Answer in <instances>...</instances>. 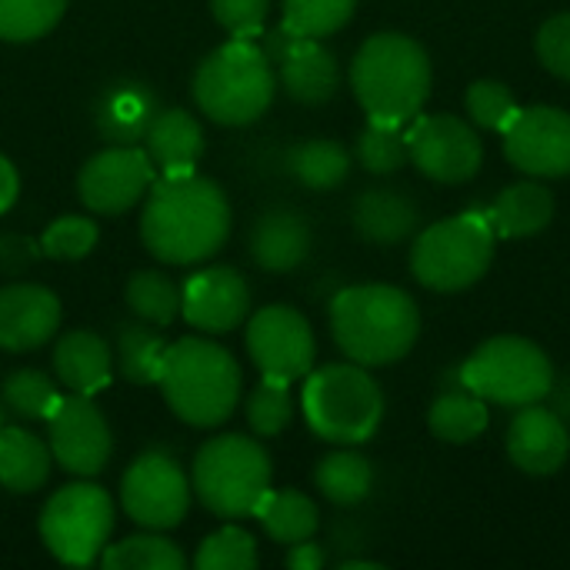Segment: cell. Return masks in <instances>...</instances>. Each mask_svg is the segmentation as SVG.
<instances>
[{
    "instance_id": "31",
    "label": "cell",
    "mask_w": 570,
    "mask_h": 570,
    "mask_svg": "<svg viewBox=\"0 0 570 570\" xmlns=\"http://www.w3.org/2000/svg\"><path fill=\"white\" fill-rule=\"evenodd\" d=\"M314 481L327 501H334L337 508H354V504L367 501V494L374 488V468L367 458H361L354 451H337L317 464Z\"/></svg>"
},
{
    "instance_id": "9",
    "label": "cell",
    "mask_w": 570,
    "mask_h": 570,
    "mask_svg": "<svg viewBox=\"0 0 570 570\" xmlns=\"http://www.w3.org/2000/svg\"><path fill=\"white\" fill-rule=\"evenodd\" d=\"M458 371L468 391L501 407L541 404L554 391V367L528 337H494L481 344Z\"/></svg>"
},
{
    "instance_id": "32",
    "label": "cell",
    "mask_w": 570,
    "mask_h": 570,
    "mask_svg": "<svg viewBox=\"0 0 570 570\" xmlns=\"http://www.w3.org/2000/svg\"><path fill=\"white\" fill-rule=\"evenodd\" d=\"M291 174L311 190H334L351 174V154L337 140H304L287 157Z\"/></svg>"
},
{
    "instance_id": "19",
    "label": "cell",
    "mask_w": 570,
    "mask_h": 570,
    "mask_svg": "<svg viewBox=\"0 0 570 570\" xmlns=\"http://www.w3.org/2000/svg\"><path fill=\"white\" fill-rule=\"evenodd\" d=\"M60 327V301L40 284L0 291V351H33Z\"/></svg>"
},
{
    "instance_id": "21",
    "label": "cell",
    "mask_w": 570,
    "mask_h": 570,
    "mask_svg": "<svg viewBox=\"0 0 570 570\" xmlns=\"http://www.w3.org/2000/svg\"><path fill=\"white\" fill-rule=\"evenodd\" d=\"M53 374L73 394H100L110 384L114 357L100 334L94 331H70L53 347Z\"/></svg>"
},
{
    "instance_id": "44",
    "label": "cell",
    "mask_w": 570,
    "mask_h": 570,
    "mask_svg": "<svg viewBox=\"0 0 570 570\" xmlns=\"http://www.w3.org/2000/svg\"><path fill=\"white\" fill-rule=\"evenodd\" d=\"M538 60L561 80H570V10L541 23Z\"/></svg>"
},
{
    "instance_id": "34",
    "label": "cell",
    "mask_w": 570,
    "mask_h": 570,
    "mask_svg": "<svg viewBox=\"0 0 570 570\" xmlns=\"http://www.w3.org/2000/svg\"><path fill=\"white\" fill-rule=\"evenodd\" d=\"M100 564L107 570H180L187 561L174 541L160 534H134L120 544L104 548Z\"/></svg>"
},
{
    "instance_id": "2",
    "label": "cell",
    "mask_w": 570,
    "mask_h": 570,
    "mask_svg": "<svg viewBox=\"0 0 570 570\" xmlns=\"http://www.w3.org/2000/svg\"><path fill=\"white\" fill-rule=\"evenodd\" d=\"M331 331L337 347L361 367H384L417 344L421 311L407 291L391 284L347 287L331 304Z\"/></svg>"
},
{
    "instance_id": "17",
    "label": "cell",
    "mask_w": 570,
    "mask_h": 570,
    "mask_svg": "<svg viewBox=\"0 0 570 570\" xmlns=\"http://www.w3.org/2000/svg\"><path fill=\"white\" fill-rule=\"evenodd\" d=\"M250 311V287L234 267H207L184 281L180 314L204 334H227L240 327Z\"/></svg>"
},
{
    "instance_id": "7",
    "label": "cell",
    "mask_w": 570,
    "mask_h": 570,
    "mask_svg": "<svg viewBox=\"0 0 570 570\" xmlns=\"http://www.w3.org/2000/svg\"><path fill=\"white\" fill-rule=\"evenodd\" d=\"M271 458L254 438L224 434L207 441L194 458L190 488L217 518H250L271 491Z\"/></svg>"
},
{
    "instance_id": "36",
    "label": "cell",
    "mask_w": 570,
    "mask_h": 570,
    "mask_svg": "<svg viewBox=\"0 0 570 570\" xmlns=\"http://www.w3.org/2000/svg\"><path fill=\"white\" fill-rule=\"evenodd\" d=\"M67 0H0V40L30 43L57 27Z\"/></svg>"
},
{
    "instance_id": "48",
    "label": "cell",
    "mask_w": 570,
    "mask_h": 570,
    "mask_svg": "<svg viewBox=\"0 0 570 570\" xmlns=\"http://www.w3.org/2000/svg\"><path fill=\"white\" fill-rule=\"evenodd\" d=\"M357 568L377 570V568H381V564H377V561H344V570H357Z\"/></svg>"
},
{
    "instance_id": "20",
    "label": "cell",
    "mask_w": 570,
    "mask_h": 570,
    "mask_svg": "<svg viewBox=\"0 0 570 570\" xmlns=\"http://www.w3.org/2000/svg\"><path fill=\"white\" fill-rule=\"evenodd\" d=\"M157 114H160V100L150 83L117 80V83L104 87V94L94 107V124H97V134L110 147H137V144H144Z\"/></svg>"
},
{
    "instance_id": "28",
    "label": "cell",
    "mask_w": 570,
    "mask_h": 570,
    "mask_svg": "<svg viewBox=\"0 0 570 570\" xmlns=\"http://www.w3.org/2000/svg\"><path fill=\"white\" fill-rule=\"evenodd\" d=\"M488 421H491L488 417V401L464 387L461 371H458V384L441 391V397L431 404V414H428L431 434L438 441H448V444L478 441L488 431Z\"/></svg>"
},
{
    "instance_id": "15",
    "label": "cell",
    "mask_w": 570,
    "mask_h": 570,
    "mask_svg": "<svg viewBox=\"0 0 570 570\" xmlns=\"http://www.w3.org/2000/svg\"><path fill=\"white\" fill-rule=\"evenodd\" d=\"M508 160L528 177L570 174V114L561 107H528L501 130Z\"/></svg>"
},
{
    "instance_id": "3",
    "label": "cell",
    "mask_w": 570,
    "mask_h": 570,
    "mask_svg": "<svg viewBox=\"0 0 570 570\" xmlns=\"http://www.w3.org/2000/svg\"><path fill=\"white\" fill-rule=\"evenodd\" d=\"M351 87L377 124H411L431 97V57L404 33H374L351 63Z\"/></svg>"
},
{
    "instance_id": "43",
    "label": "cell",
    "mask_w": 570,
    "mask_h": 570,
    "mask_svg": "<svg viewBox=\"0 0 570 570\" xmlns=\"http://www.w3.org/2000/svg\"><path fill=\"white\" fill-rule=\"evenodd\" d=\"M210 10L224 30H230L237 40H254L264 30L271 0H210Z\"/></svg>"
},
{
    "instance_id": "18",
    "label": "cell",
    "mask_w": 570,
    "mask_h": 570,
    "mask_svg": "<svg viewBox=\"0 0 570 570\" xmlns=\"http://www.w3.org/2000/svg\"><path fill=\"white\" fill-rule=\"evenodd\" d=\"M508 454L524 474H534V478L558 474L570 454L564 417L554 407H541V404L518 407L508 428Z\"/></svg>"
},
{
    "instance_id": "39",
    "label": "cell",
    "mask_w": 570,
    "mask_h": 570,
    "mask_svg": "<svg viewBox=\"0 0 570 570\" xmlns=\"http://www.w3.org/2000/svg\"><path fill=\"white\" fill-rule=\"evenodd\" d=\"M197 570H250L257 568V544L244 528H220L210 534L194 558Z\"/></svg>"
},
{
    "instance_id": "45",
    "label": "cell",
    "mask_w": 570,
    "mask_h": 570,
    "mask_svg": "<svg viewBox=\"0 0 570 570\" xmlns=\"http://www.w3.org/2000/svg\"><path fill=\"white\" fill-rule=\"evenodd\" d=\"M40 244H33L30 237L20 234H0V274H23L27 267L37 264L40 257Z\"/></svg>"
},
{
    "instance_id": "26",
    "label": "cell",
    "mask_w": 570,
    "mask_h": 570,
    "mask_svg": "<svg viewBox=\"0 0 570 570\" xmlns=\"http://www.w3.org/2000/svg\"><path fill=\"white\" fill-rule=\"evenodd\" d=\"M277 67H281V87L287 90V97L297 104H307V107L327 104L337 90V80H341L334 53L317 37H307Z\"/></svg>"
},
{
    "instance_id": "23",
    "label": "cell",
    "mask_w": 570,
    "mask_h": 570,
    "mask_svg": "<svg viewBox=\"0 0 570 570\" xmlns=\"http://www.w3.org/2000/svg\"><path fill=\"white\" fill-rule=\"evenodd\" d=\"M494 237H534L541 234L551 217H554V194L548 187H541L538 180H521L511 184L498 194V200L484 210Z\"/></svg>"
},
{
    "instance_id": "35",
    "label": "cell",
    "mask_w": 570,
    "mask_h": 570,
    "mask_svg": "<svg viewBox=\"0 0 570 570\" xmlns=\"http://www.w3.org/2000/svg\"><path fill=\"white\" fill-rule=\"evenodd\" d=\"M0 401H3V411H10L20 421H47L60 394L43 371L23 367V371H13L0 384Z\"/></svg>"
},
{
    "instance_id": "16",
    "label": "cell",
    "mask_w": 570,
    "mask_h": 570,
    "mask_svg": "<svg viewBox=\"0 0 570 570\" xmlns=\"http://www.w3.org/2000/svg\"><path fill=\"white\" fill-rule=\"evenodd\" d=\"M157 167L140 147H107L90 157L77 177L80 200L94 214H124L147 197Z\"/></svg>"
},
{
    "instance_id": "12",
    "label": "cell",
    "mask_w": 570,
    "mask_h": 570,
    "mask_svg": "<svg viewBox=\"0 0 570 570\" xmlns=\"http://www.w3.org/2000/svg\"><path fill=\"white\" fill-rule=\"evenodd\" d=\"M407 150L414 167L438 184H468L484 160L478 130L454 114L414 117L407 127Z\"/></svg>"
},
{
    "instance_id": "29",
    "label": "cell",
    "mask_w": 570,
    "mask_h": 570,
    "mask_svg": "<svg viewBox=\"0 0 570 570\" xmlns=\"http://www.w3.org/2000/svg\"><path fill=\"white\" fill-rule=\"evenodd\" d=\"M254 518L264 524V531L277 544L311 541L317 524H321L317 504L307 494H301V491H267L264 501L257 504Z\"/></svg>"
},
{
    "instance_id": "42",
    "label": "cell",
    "mask_w": 570,
    "mask_h": 570,
    "mask_svg": "<svg viewBox=\"0 0 570 570\" xmlns=\"http://www.w3.org/2000/svg\"><path fill=\"white\" fill-rule=\"evenodd\" d=\"M97 237H100V230H97V224L90 217H73L70 214V217H57L43 230L40 250L47 257H53V261H80L97 247Z\"/></svg>"
},
{
    "instance_id": "1",
    "label": "cell",
    "mask_w": 570,
    "mask_h": 570,
    "mask_svg": "<svg viewBox=\"0 0 570 570\" xmlns=\"http://www.w3.org/2000/svg\"><path fill=\"white\" fill-rule=\"evenodd\" d=\"M230 234V204L224 190L190 174H160L140 214L144 247L164 264H197L224 247Z\"/></svg>"
},
{
    "instance_id": "22",
    "label": "cell",
    "mask_w": 570,
    "mask_h": 570,
    "mask_svg": "<svg viewBox=\"0 0 570 570\" xmlns=\"http://www.w3.org/2000/svg\"><path fill=\"white\" fill-rule=\"evenodd\" d=\"M311 254V227L297 210H267L250 230V257L257 267L287 274Z\"/></svg>"
},
{
    "instance_id": "8",
    "label": "cell",
    "mask_w": 570,
    "mask_h": 570,
    "mask_svg": "<svg viewBox=\"0 0 570 570\" xmlns=\"http://www.w3.org/2000/svg\"><path fill=\"white\" fill-rule=\"evenodd\" d=\"M494 261V230L481 210H468L421 230L411 250L414 277L441 294L474 287Z\"/></svg>"
},
{
    "instance_id": "13",
    "label": "cell",
    "mask_w": 570,
    "mask_h": 570,
    "mask_svg": "<svg viewBox=\"0 0 570 570\" xmlns=\"http://www.w3.org/2000/svg\"><path fill=\"white\" fill-rule=\"evenodd\" d=\"M314 331L294 307L271 304L247 324V354L264 377L287 384L307 377L314 367Z\"/></svg>"
},
{
    "instance_id": "27",
    "label": "cell",
    "mask_w": 570,
    "mask_h": 570,
    "mask_svg": "<svg viewBox=\"0 0 570 570\" xmlns=\"http://www.w3.org/2000/svg\"><path fill=\"white\" fill-rule=\"evenodd\" d=\"M50 444L23 428H0V488L10 494H33L50 478Z\"/></svg>"
},
{
    "instance_id": "33",
    "label": "cell",
    "mask_w": 570,
    "mask_h": 570,
    "mask_svg": "<svg viewBox=\"0 0 570 570\" xmlns=\"http://www.w3.org/2000/svg\"><path fill=\"white\" fill-rule=\"evenodd\" d=\"M127 307L154 327H167L180 317V291L160 271H140L127 281Z\"/></svg>"
},
{
    "instance_id": "37",
    "label": "cell",
    "mask_w": 570,
    "mask_h": 570,
    "mask_svg": "<svg viewBox=\"0 0 570 570\" xmlns=\"http://www.w3.org/2000/svg\"><path fill=\"white\" fill-rule=\"evenodd\" d=\"M357 160L371 174H394L411 160L407 150V130L404 124H377L371 120L357 137Z\"/></svg>"
},
{
    "instance_id": "6",
    "label": "cell",
    "mask_w": 570,
    "mask_h": 570,
    "mask_svg": "<svg viewBox=\"0 0 570 570\" xmlns=\"http://www.w3.org/2000/svg\"><path fill=\"white\" fill-rule=\"evenodd\" d=\"M304 417L321 441L331 444H364L377 434L384 421V394L377 381L361 364H327L307 374L304 384Z\"/></svg>"
},
{
    "instance_id": "30",
    "label": "cell",
    "mask_w": 570,
    "mask_h": 570,
    "mask_svg": "<svg viewBox=\"0 0 570 570\" xmlns=\"http://www.w3.org/2000/svg\"><path fill=\"white\" fill-rule=\"evenodd\" d=\"M167 341L154 324H120L117 327V371L130 384H157Z\"/></svg>"
},
{
    "instance_id": "47",
    "label": "cell",
    "mask_w": 570,
    "mask_h": 570,
    "mask_svg": "<svg viewBox=\"0 0 570 570\" xmlns=\"http://www.w3.org/2000/svg\"><path fill=\"white\" fill-rule=\"evenodd\" d=\"M17 194H20V177L13 170V164L7 157H0V214H7L13 207Z\"/></svg>"
},
{
    "instance_id": "40",
    "label": "cell",
    "mask_w": 570,
    "mask_h": 570,
    "mask_svg": "<svg viewBox=\"0 0 570 570\" xmlns=\"http://www.w3.org/2000/svg\"><path fill=\"white\" fill-rule=\"evenodd\" d=\"M357 0H284V23L307 33L327 37L354 17Z\"/></svg>"
},
{
    "instance_id": "14",
    "label": "cell",
    "mask_w": 570,
    "mask_h": 570,
    "mask_svg": "<svg viewBox=\"0 0 570 570\" xmlns=\"http://www.w3.org/2000/svg\"><path fill=\"white\" fill-rule=\"evenodd\" d=\"M47 428H50L47 434L50 454L67 474L94 478L107 468L110 451H114L110 428L87 394L70 391V397H60L47 417Z\"/></svg>"
},
{
    "instance_id": "4",
    "label": "cell",
    "mask_w": 570,
    "mask_h": 570,
    "mask_svg": "<svg viewBox=\"0 0 570 570\" xmlns=\"http://www.w3.org/2000/svg\"><path fill=\"white\" fill-rule=\"evenodd\" d=\"M157 384L180 421L190 428H217L234 414L244 381L227 347L207 337H180L167 344Z\"/></svg>"
},
{
    "instance_id": "41",
    "label": "cell",
    "mask_w": 570,
    "mask_h": 570,
    "mask_svg": "<svg viewBox=\"0 0 570 570\" xmlns=\"http://www.w3.org/2000/svg\"><path fill=\"white\" fill-rule=\"evenodd\" d=\"M464 107H468V117L484 130H504L514 120V114L521 110L511 87L501 83V80L471 83L468 94H464Z\"/></svg>"
},
{
    "instance_id": "38",
    "label": "cell",
    "mask_w": 570,
    "mask_h": 570,
    "mask_svg": "<svg viewBox=\"0 0 570 570\" xmlns=\"http://www.w3.org/2000/svg\"><path fill=\"white\" fill-rule=\"evenodd\" d=\"M247 424L257 438H277L294 417V397L287 381L264 377L247 397Z\"/></svg>"
},
{
    "instance_id": "49",
    "label": "cell",
    "mask_w": 570,
    "mask_h": 570,
    "mask_svg": "<svg viewBox=\"0 0 570 570\" xmlns=\"http://www.w3.org/2000/svg\"><path fill=\"white\" fill-rule=\"evenodd\" d=\"M0 428H3V401H0Z\"/></svg>"
},
{
    "instance_id": "25",
    "label": "cell",
    "mask_w": 570,
    "mask_h": 570,
    "mask_svg": "<svg viewBox=\"0 0 570 570\" xmlns=\"http://www.w3.org/2000/svg\"><path fill=\"white\" fill-rule=\"evenodd\" d=\"M144 144L160 174H190L204 154V130L187 110H160Z\"/></svg>"
},
{
    "instance_id": "11",
    "label": "cell",
    "mask_w": 570,
    "mask_h": 570,
    "mask_svg": "<svg viewBox=\"0 0 570 570\" xmlns=\"http://www.w3.org/2000/svg\"><path fill=\"white\" fill-rule=\"evenodd\" d=\"M190 494L194 488L187 484L184 468L164 451L140 454L127 468L124 484H120V501H124L127 518H134V524L147 531L177 528L187 518Z\"/></svg>"
},
{
    "instance_id": "5",
    "label": "cell",
    "mask_w": 570,
    "mask_h": 570,
    "mask_svg": "<svg viewBox=\"0 0 570 570\" xmlns=\"http://www.w3.org/2000/svg\"><path fill=\"white\" fill-rule=\"evenodd\" d=\"M277 77L271 57L254 40H230L207 53L194 73L197 107L224 127L254 124L274 100Z\"/></svg>"
},
{
    "instance_id": "24",
    "label": "cell",
    "mask_w": 570,
    "mask_h": 570,
    "mask_svg": "<svg viewBox=\"0 0 570 570\" xmlns=\"http://www.w3.org/2000/svg\"><path fill=\"white\" fill-rule=\"evenodd\" d=\"M417 220H421V210L404 190L374 187V190H364L354 204V227L371 244H384V247L401 244L414 234Z\"/></svg>"
},
{
    "instance_id": "46",
    "label": "cell",
    "mask_w": 570,
    "mask_h": 570,
    "mask_svg": "<svg viewBox=\"0 0 570 570\" xmlns=\"http://www.w3.org/2000/svg\"><path fill=\"white\" fill-rule=\"evenodd\" d=\"M287 568L291 570H321L324 568V551L311 541H301L291 548L287 554Z\"/></svg>"
},
{
    "instance_id": "10",
    "label": "cell",
    "mask_w": 570,
    "mask_h": 570,
    "mask_svg": "<svg viewBox=\"0 0 570 570\" xmlns=\"http://www.w3.org/2000/svg\"><path fill=\"white\" fill-rule=\"evenodd\" d=\"M114 531V504L97 484L60 488L40 514V538L47 551L70 568H90Z\"/></svg>"
}]
</instances>
